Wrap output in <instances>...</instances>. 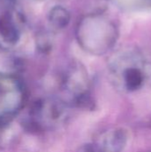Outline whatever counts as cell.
<instances>
[{"label": "cell", "instance_id": "cell-1", "mask_svg": "<svg viewBox=\"0 0 151 152\" xmlns=\"http://www.w3.org/2000/svg\"><path fill=\"white\" fill-rule=\"evenodd\" d=\"M129 136L122 127H112L101 132L85 146L86 152H123Z\"/></svg>", "mask_w": 151, "mask_h": 152}]
</instances>
